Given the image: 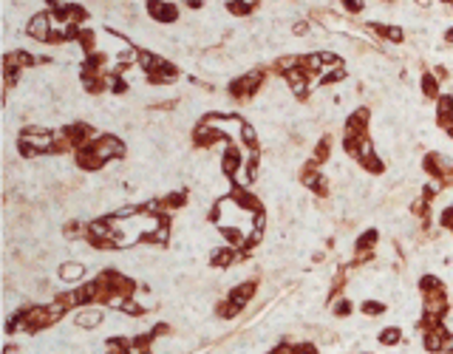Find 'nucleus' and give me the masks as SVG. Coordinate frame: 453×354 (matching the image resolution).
<instances>
[{"instance_id": "obj_5", "label": "nucleus", "mask_w": 453, "mask_h": 354, "mask_svg": "<svg viewBox=\"0 0 453 354\" xmlns=\"http://www.w3.org/2000/svg\"><path fill=\"white\" fill-rule=\"evenodd\" d=\"M99 320H102V315L97 312V309H91V312H82V315L77 318V326H82V329H91V326H97Z\"/></svg>"}, {"instance_id": "obj_9", "label": "nucleus", "mask_w": 453, "mask_h": 354, "mask_svg": "<svg viewBox=\"0 0 453 354\" xmlns=\"http://www.w3.org/2000/svg\"><path fill=\"white\" fill-rule=\"evenodd\" d=\"M362 312H368V315H380V312H383V303H365Z\"/></svg>"}, {"instance_id": "obj_4", "label": "nucleus", "mask_w": 453, "mask_h": 354, "mask_svg": "<svg viewBox=\"0 0 453 354\" xmlns=\"http://www.w3.org/2000/svg\"><path fill=\"white\" fill-rule=\"evenodd\" d=\"M150 9H153V17H159V20H176V6H170V3H164V6L153 3Z\"/></svg>"}, {"instance_id": "obj_8", "label": "nucleus", "mask_w": 453, "mask_h": 354, "mask_svg": "<svg viewBox=\"0 0 453 354\" xmlns=\"http://www.w3.org/2000/svg\"><path fill=\"white\" fill-rule=\"evenodd\" d=\"M241 136H244V142H249V145H252V142H255V130H252L249 125H244V128H241Z\"/></svg>"}, {"instance_id": "obj_7", "label": "nucleus", "mask_w": 453, "mask_h": 354, "mask_svg": "<svg viewBox=\"0 0 453 354\" xmlns=\"http://www.w3.org/2000/svg\"><path fill=\"white\" fill-rule=\"evenodd\" d=\"M226 9H232V12H235V14H247L249 9H252V6H249V3H229Z\"/></svg>"}, {"instance_id": "obj_2", "label": "nucleus", "mask_w": 453, "mask_h": 354, "mask_svg": "<svg viewBox=\"0 0 453 354\" xmlns=\"http://www.w3.org/2000/svg\"><path fill=\"white\" fill-rule=\"evenodd\" d=\"M82 272H85V266H82V263H65V266L60 269L63 281H79V278H82Z\"/></svg>"}, {"instance_id": "obj_3", "label": "nucleus", "mask_w": 453, "mask_h": 354, "mask_svg": "<svg viewBox=\"0 0 453 354\" xmlns=\"http://www.w3.org/2000/svg\"><path fill=\"white\" fill-rule=\"evenodd\" d=\"M252 295V284H244L241 289H235V292H229V300L235 303V309H241L244 303H247V297Z\"/></svg>"}, {"instance_id": "obj_6", "label": "nucleus", "mask_w": 453, "mask_h": 354, "mask_svg": "<svg viewBox=\"0 0 453 354\" xmlns=\"http://www.w3.org/2000/svg\"><path fill=\"white\" fill-rule=\"evenodd\" d=\"M380 340H383V343H396V340H399V331H396V329H388V331H383V334H380Z\"/></svg>"}, {"instance_id": "obj_1", "label": "nucleus", "mask_w": 453, "mask_h": 354, "mask_svg": "<svg viewBox=\"0 0 453 354\" xmlns=\"http://www.w3.org/2000/svg\"><path fill=\"white\" fill-rule=\"evenodd\" d=\"M45 32H48V17H45V14H37L32 23H29V34L37 37V40H45V37H48Z\"/></svg>"}, {"instance_id": "obj_10", "label": "nucleus", "mask_w": 453, "mask_h": 354, "mask_svg": "<svg viewBox=\"0 0 453 354\" xmlns=\"http://www.w3.org/2000/svg\"><path fill=\"white\" fill-rule=\"evenodd\" d=\"M297 354H315V352H312V349H309V346H306V349H300V352H297Z\"/></svg>"}]
</instances>
